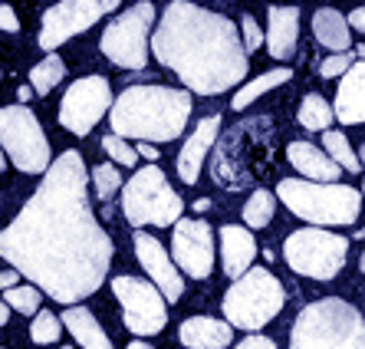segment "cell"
Here are the masks:
<instances>
[{
    "label": "cell",
    "mask_w": 365,
    "mask_h": 349,
    "mask_svg": "<svg viewBox=\"0 0 365 349\" xmlns=\"http://www.w3.org/2000/svg\"><path fill=\"white\" fill-rule=\"evenodd\" d=\"M112 238L93 214L89 171L76 148L63 152L26 205L0 231V257L56 303H79L102 287Z\"/></svg>",
    "instance_id": "6da1fadb"
},
{
    "label": "cell",
    "mask_w": 365,
    "mask_h": 349,
    "mask_svg": "<svg viewBox=\"0 0 365 349\" xmlns=\"http://www.w3.org/2000/svg\"><path fill=\"white\" fill-rule=\"evenodd\" d=\"M148 40L155 60L168 66L185 83V89L197 96L227 93L250 69L237 24L191 0H171L158 20V30Z\"/></svg>",
    "instance_id": "7a4b0ae2"
},
{
    "label": "cell",
    "mask_w": 365,
    "mask_h": 349,
    "mask_svg": "<svg viewBox=\"0 0 365 349\" xmlns=\"http://www.w3.org/2000/svg\"><path fill=\"white\" fill-rule=\"evenodd\" d=\"M191 93L171 89V86L145 83L128 86L125 93L112 103L109 126L112 136L119 138H138V142H175L185 132L191 119Z\"/></svg>",
    "instance_id": "3957f363"
},
{
    "label": "cell",
    "mask_w": 365,
    "mask_h": 349,
    "mask_svg": "<svg viewBox=\"0 0 365 349\" xmlns=\"http://www.w3.org/2000/svg\"><path fill=\"white\" fill-rule=\"evenodd\" d=\"M289 349H365V316L342 297L306 303L293 320Z\"/></svg>",
    "instance_id": "277c9868"
},
{
    "label": "cell",
    "mask_w": 365,
    "mask_h": 349,
    "mask_svg": "<svg viewBox=\"0 0 365 349\" xmlns=\"http://www.w3.org/2000/svg\"><path fill=\"white\" fill-rule=\"evenodd\" d=\"M277 198L309 228H346L356 224L362 214V191L339 181L323 185L306 178H283L277 185Z\"/></svg>",
    "instance_id": "5b68a950"
},
{
    "label": "cell",
    "mask_w": 365,
    "mask_h": 349,
    "mask_svg": "<svg viewBox=\"0 0 365 349\" xmlns=\"http://www.w3.org/2000/svg\"><path fill=\"white\" fill-rule=\"evenodd\" d=\"M283 303H287L283 283L277 280L267 267H250L244 277H237V280L227 287L221 307H224V320H227L230 326L257 333L280 313Z\"/></svg>",
    "instance_id": "8992f818"
},
{
    "label": "cell",
    "mask_w": 365,
    "mask_h": 349,
    "mask_svg": "<svg viewBox=\"0 0 365 349\" xmlns=\"http://www.w3.org/2000/svg\"><path fill=\"white\" fill-rule=\"evenodd\" d=\"M181 211H185V201L168 185L158 165H145L122 185V214L132 228H145V224L175 228L181 221Z\"/></svg>",
    "instance_id": "52a82bcc"
},
{
    "label": "cell",
    "mask_w": 365,
    "mask_h": 349,
    "mask_svg": "<svg viewBox=\"0 0 365 349\" xmlns=\"http://www.w3.org/2000/svg\"><path fill=\"white\" fill-rule=\"evenodd\" d=\"M349 257V241L326 228H299L283 241V261L289 270L309 280H332L339 277Z\"/></svg>",
    "instance_id": "ba28073f"
},
{
    "label": "cell",
    "mask_w": 365,
    "mask_h": 349,
    "mask_svg": "<svg viewBox=\"0 0 365 349\" xmlns=\"http://www.w3.org/2000/svg\"><path fill=\"white\" fill-rule=\"evenodd\" d=\"M0 148L24 175L50 168V142L26 106H0Z\"/></svg>",
    "instance_id": "9c48e42d"
},
{
    "label": "cell",
    "mask_w": 365,
    "mask_h": 349,
    "mask_svg": "<svg viewBox=\"0 0 365 349\" xmlns=\"http://www.w3.org/2000/svg\"><path fill=\"white\" fill-rule=\"evenodd\" d=\"M155 26V7L138 4L119 17H112L99 36V50L106 60L122 69H145L148 66V34Z\"/></svg>",
    "instance_id": "30bf717a"
},
{
    "label": "cell",
    "mask_w": 365,
    "mask_h": 349,
    "mask_svg": "<svg viewBox=\"0 0 365 349\" xmlns=\"http://www.w3.org/2000/svg\"><path fill=\"white\" fill-rule=\"evenodd\" d=\"M112 293L122 303V323L135 336H155L168 323V303L152 280L122 273L112 280Z\"/></svg>",
    "instance_id": "8fae6325"
},
{
    "label": "cell",
    "mask_w": 365,
    "mask_h": 349,
    "mask_svg": "<svg viewBox=\"0 0 365 349\" xmlns=\"http://www.w3.org/2000/svg\"><path fill=\"white\" fill-rule=\"evenodd\" d=\"M112 10H119V0H60L56 7L43 10L40 46L46 53H56V46H63L76 34H86Z\"/></svg>",
    "instance_id": "7c38bea8"
},
{
    "label": "cell",
    "mask_w": 365,
    "mask_h": 349,
    "mask_svg": "<svg viewBox=\"0 0 365 349\" xmlns=\"http://www.w3.org/2000/svg\"><path fill=\"white\" fill-rule=\"evenodd\" d=\"M112 109V86L106 76H83L66 89L60 103V126L73 136H89L96 122Z\"/></svg>",
    "instance_id": "4fadbf2b"
},
{
    "label": "cell",
    "mask_w": 365,
    "mask_h": 349,
    "mask_svg": "<svg viewBox=\"0 0 365 349\" xmlns=\"http://www.w3.org/2000/svg\"><path fill=\"white\" fill-rule=\"evenodd\" d=\"M171 261L191 280H207L214 270V231L201 218H181L171 234Z\"/></svg>",
    "instance_id": "5bb4252c"
},
{
    "label": "cell",
    "mask_w": 365,
    "mask_h": 349,
    "mask_svg": "<svg viewBox=\"0 0 365 349\" xmlns=\"http://www.w3.org/2000/svg\"><path fill=\"white\" fill-rule=\"evenodd\" d=\"M132 244H135L138 264H142L145 273L152 277V283L158 287V293L165 297V303L181 300V293H185V277H181V270L175 267L171 254L162 247V241L152 238V234H145V231H135Z\"/></svg>",
    "instance_id": "9a60e30c"
},
{
    "label": "cell",
    "mask_w": 365,
    "mask_h": 349,
    "mask_svg": "<svg viewBox=\"0 0 365 349\" xmlns=\"http://www.w3.org/2000/svg\"><path fill=\"white\" fill-rule=\"evenodd\" d=\"M217 132H221V116L214 112V116H204L195 126V132L185 138V145L178 152V175L185 185H197L201 165L207 158V152H211V145L217 142Z\"/></svg>",
    "instance_id": "2e32d148"
},
{
    "label": "cell",
    "mask_w": 365,
    "mask_h": 349,
    "mask_svg": "<svg viewBox=\"0 0 365 349\" xmlns=\"http://www.w3.org/2000/svg\"><path fill=\"white\" fill-rule=\"evenodd\" d=\"M267 50L273 60H293L299 40V10L297 7H270L267 10Z\"/></svg>",
    "instance_id": "e0dca14e"
},
{
    "label": "cell",
    "mask_w": 365,
    "mask_h": 349,
    "mask_svg": "<svg viewBox=\"0 0 365 349\" xmlns=\"http://www.w3.org/2000/svg\"><path fill=\"white\" fill-rule=\"evenodd\" d=\"M336 119L342 126H359L365 122V60H356L342 76L339 89H336Z\"/></svg>",
    "instance_id": "ac0fdd59"
},
{
    "label": "cell",
    "mask_w": 365,
    "mask_h": 349,
    "mask_svg": "<svg viewBox=\"0 0 365 349\" xmlns=\"http://www.w3.org/2000/svg\"><path fill=\"white\" fill-rule=\"evenodd\" d=\"M257 257V241L254 234L240 224H224L221 228V261H224V273L230 280L244 277L250 267H254Z\"/></svg>",
    "instance_id": "d6986e66"
},
{
    "label": "cell",
    "mask_w": 365,
    "mask_h": 349,
    "mask_svg": "<svg viewBox=\"0 0 365 349\" xmlns=\"http://www.w3.org/2000/svg\"><path fill=\"white\" fill-rule=\"evenodd\" d=\"M185 349H224L234 343V326L214 316H187L178 330Z\"/></svg>",
    "instance_id": "ffe728a7"
},
{
    "label": "cell",
    "mask_w": 365,
    "mask_h": 349,
    "mask_svg": "<svg viewBox=\"0 0 365 349\" xmlns=\"http://www.w3.org/2000/svg\"><path fill=\"white\" fill-rule=\"evenodd\" d=\"M287 158L306 181H323V185H332V181H339V175H342L339 165L332 162L323 148H316L313 142H289L287 145Z\"/></svg>",
    "instance_id": "44dd1931"
},
{
    "label": "cell",
    "mask_w": 365,
    "mask_h": 349,
    "mask_svg": "<svg viewBox=\"0 0 365 349\" xmlns=\"http://www.w3.org/2000/svg\"><path fill=\"white\" fill-rule=\"evenodd\" d=\"M313 36L319 46L332 53H349L352 46V30H349V20L342 17V10L336 7H319L313 14Z\"/></svg>",
    "instance_id": "7402d4cb"
},
{
    "label": "cell",
    "mask_w": 365,
    "mask_h": 349,
    "mask_svg": "<svg viewBox=\"0 0 365 349\" xmlns=\"http://www.w3.org/2000/svg\"><path fill=\"white\" fill-rule=\"evenodd\" d=\"M60 323L73 333V340L83 349H112V340L106 336V330L99 326V320L93 316V310L86 307H66L60 316Z\"/></svg>",
    "instance_id": "603a6c76"
},
{
    "label": "cell",
    "mask_w": 365,
    "mask_h": 349,
    "mask_svg": "<svg viewBox=\"0 0 365 349\" xmlns=\"http://www.w3.org/2000/svg\"><path fill=\"white\" fill-rule=\"evenodd\" d=\"M289 76H293V69L289 66H280V69H270V73H264V76H257V79H250L247 86H240L237 93H234V109H247L250 103H257L264 93H270V89H277V86H283V83H289Z\"/></svg>",
    "instance_id": "cb8c5ba5"
},
{
    "label": "cell",
    "mask_w": 365,
    "mask_h": 349,
    "mask_svg": "<svg viewBox=\"0 0 365 349\" xmlns=\"http://www.w3.org/2000/svg\"><path fill=\"white\" fill-rule=\"evenodd\" d=\"M297 119L306 132H329L332 122H336V112H332V106L326 103L319 93H309L303 103H299Z\"/></svg>",
    "instance_id": "d4e9b609"
},
{
    "label": "cell",
    "mask_w": 365,
    "mask_h": 349,
    "mask_svg": "<svg viewBox=\"0 0 365 349\" xmlns=\"http://www.w3.org/2000/svg\"><path fill=\"white\" fill-rule=\"evenodd\" d=\"M63 76H66V63L56 53H46V60H40L34 69H30V89L36 96L53 93V86H60Z\"/></svg>",
    "instance_id": "484cf974"
},
{
    "label": "cell",
    "mask_w": 365,
    "mask_h": 349,
    "mask_svg": "<svg viewBox=\"0 0 365 349\" xmlns=\"http://www.w3.org/2000/svg\"><path fill=\"white\" fill-rule=\"evenodd\" d=\"M273 211H277V195L267 188H257L244 205V224L247 228H267L273 221Z\"/></svg>",
    "instance_id": "4316f807"
},
{
    "label": "cell",
    "mask_w": 365,
    "mask_h": 349,
    "mask_svg": "<svg viewBox=\"0 0 365 349\" xmlns=\"http://www.w3.org/2000/svg\"><path fill=\"white\" fill-rule=\"evenodd\" d=\"M323 152L329 155V158L339 165V168H346V171H362V162H359V155L352 152V142H349L342 132H336V128L323 132Z\"/></svg>",
    "instance_id": "83f0119b"
},
{
    "label": "cell",
    "mask_w": 365,
    "mask_h": 349,
    "mask_svg": "<svg viewBox=\"0 0 365 349\" xmlns=\"http://www.w3.org/2000/svg\"><path fill=\"white\" fill-rule=\"evenodd\" d=\"M40 300H43V293L36 287H30V283H17V287H10L7 293H4V303H7L10 310H17V313H24V316H36L40 313Z\"/></svg>",
    "instance_id": "f1b7e54d"
},
{
    "label": "cell",
    "mask_w": 365,
    "mask_h": 349,
    "mask_svg": "<svg viewBox=\"0 0 365 349\" xmlns=\"http://www.w3.org/2000/svg\"><path fill=\"white\" fill-rule=\"evenodd\" d=\"M93 188H96V198L99 201H109V198H115V191L122 188V175L119 168L112 162H102L93 168Z\"/></svg>",
    "instance_id": "f546056e"
},
{
    "label": "cell",
    "mask_w": 365,
    "mask_h": 349,
    "mask_svg": "<svg viewBox=\"0 0 365 349\" xmlns=\"http://www.w3.org/2000/svg\"><path fill=\"white\" fill-rule=\"evenodd\" d=\"M60 333H63L60 316H53L50 310H40V313L34 316V326H30V340H34V343L50 346V343L60 340Z\"/></svg>",
    "instance_id": "4dcf8cb0"
},
{
    "label": "cell",
    "mask_w": 365,
    "mask_h": 349,
    "mask_svg": "<svg viewBox=\"0 0 365 349\" xmlns=\"http://www.w3.org/2000/svg\"><path fill=\"white\" fill-rule=\"evenodd\" d=\"M102 148H106V155L112 158V165H125V168H135V165H138V152L125 142V138L106 136V138H102Z\"/></svg>",
    "instance_id": "1f68e13d"
},
{
    "label": "cell",
    "mask_w": 365,
    "mask_h": 349,
    "mask_svg": "<svg viewBox=\"0 0 365 349\" xmlns=\"http://www.w3.org/2000/svg\"><path fill=\"white\" fill-rule=\"evenodd\" d=\"M356 63V53H332V56H326L323 63H319V76L323 79H336V76H346L349 66Z\"/></svg>",
    "instance_id": "d6a6232c"
},
{
    "label": "cell",
    "mask_w": 365,
    "mask_h": 349,
    "mask_svg": "<svg viewBox=\"0 0 365 349\" xmlns=\"http://www.w3.org/2000/svg\"><path fill=\"white\" fill-rule=\"evenodd\" d=\"M240 40H244V50H247V56H250V50H257V46H264V30H260V24H257L250 14H244L240 17Z\"/></svg>",
    "instance_id": "836d02e7"
},
{
    "label": "cell",
    "mask_w": 365,
    "mask_h": 349,
    "mask_svg": "<svg viewBox=\"0 0 365 349\" xmlns=\"http://www.w3.org/2000/svg\"><path fill=\"white\" fill-rule=\"evenodd\" d=\"M0 30H4V34H17L20 30L17 10L10 7V4H0Z\"/></svg>",
    "instance_id": "e575fe53"
},
{
    "label": "cell",
    "mask_w": 365,
    "mask_h": 349,
    "mask_svg": "<svg viewBox=\"0 0 365 349\" xmlns=\"http://www.w3.org/2000/svg\"><path fill=\"white\" fill-rule=\"evenodd\" d=\"M237 349H277V343H273L270 336H260V333H250V336H244V340L237 343Z\"/></svg>",
    "instance_id": "d590c367"
},
{
    "label": "cell",
    "mask_w": 365,
    "mask_h": 349,
    "mask_svg": "<svg viewBox=\"0 0 365 349\" xmlns=\"http://www.w3.org/2000/svg\"><path fill=\"white\" fill-rule=\"evenodd\" d=\"M346 20H349V30H359V34H365V7H356Z\"/></svg>",
    "instance_id": "8d00e7d4"
},
{
    "label": "cell",
    "mask_w": 365,
    "mask_h": 349,
    "mask_svg": "<svg viewBox=\"0 0 365 349\" xmlns=\"http://www.w3.org/2000/svg\"><path fill=\"white\" fill-rule=\"evenodd\" d=\"M135 152H138V158H145V162H158V145H152V142H142Z\"/></svg>",
    "instance_id": "74e56055"
},
{
    "label": "cell",
    "mask_w": 365,
    "mask_h": 349,
    "mask_svg": "<svg viewBox=\"0 0 365 349\" xmlns=\"http://www.w3.org/2000/svg\"><path fill=\"white\" fill-rule=\"evenodd\" d=\"M17 270H0V290H10V287H17Z\"/></svg>",
    "instance_id": "f35d334b"
},
{
    "label": "cell",
    "mask_w": 365,
    "mask_h": 349,
    "mask_svg": "<svg viewBox=\"0 0 365 349\" xmlns=\"http://www.w3.org/2000/svg\"><path fill=\"white\" fill-rule=\"evenodd\" d=\"M17 96H20V103H30V99H34V89H30V86H20V89H17Z\"/></svg>",
    "instance_id": "ab89813d"
},
{
    "label": "cell",
    "mask_w": 365,
    "mask_h": 349,
    "mask_svg": "<svg viewBox=\"0 0 365 349\" xmlns=\"http://www.w3.org/2000/svg\"><path fill=\"white\" fill-rule=\"evenodd\" d=\"M7 320H10V307H7V303H4V300H0V326L7 323Z\"/></svg>",
    "instance_id": "60d3db41"
},
{
    "label": "cell",
    "mask_w": 365,
    "mask_h": 349,
    "mask_svg": "<svg viewBox=\"0 0 365 349\" xmlns=\"http://www.w3.org/2000/svg\"><path fill=\"white\" fill-rule=\"evenodd\" d=\"M207 208H211V201H207V198H201V201H195V211H207Z\"/></svg>",
    "instance_id": "b9f144b4"
},
{
    "label": "cell",
    "mask_w": 365,
    "mask_h": 349,
    "mask_svg": "<svg viewBox=\"0 0 365 349\" xmlns=\"http://www.w3.org/2000/svg\"><path fill=\"white\" fill-rule=\"evenodd\" d=\"M128 349H152L148 343H142V340H135V343H128Z\"/></svg>",
    "instance_id": "7bdbcfd3"
},
{
    "label": "cell",
    "mask_w": 365,
    "mask_h": 349,
    "mask_svg": "<svg viewBox=\"0 0 365 349\" xmlns=\"http://www.w3.org/2000/svg\"><path fill=\"white\" fill-rule=\"evenodd\" d=\"M356 56H359V60H365V43H359V46H356Z\"/></svg>",
    "instance_id": "ee69618b"
},
{
    "label": "cell",
    "mask_w": 365,
    "mask_h": 349,
    "mask_svg": "<svg viewBox=\"0 0 365 349\" xmlns=\"http://www.w3.org/2000/svg\"><path fill=\"white\" fill-rule=\"evenodd\" d=\"M7 168V155H4V148H0V171Z\"/></svg>",
    "instance_id": "f6af8a7d"
},
{
    "label": "cell",
    "mask_w": 365,
    "mask_h": 349,
    "mask_svg": "<svg viewBox=\"0 0 365 349\" xmlns=\"http://www.w3.org/2000/svg\"><path fill=\"white\" fill-rule=\"evenodd\" d=\"M359 270L365 273V251H362V257H359Z\"/></svg>",
    "instance_id": "bcb514c9"
},
{
    "label": "cell",
    "mask_w": 365,
    "mask_h": 349,
    "mask_svg": "<svg viewBox=\"0 0 365 349\" xmlns=\"http://www.w3.org/2000/svg\"><path fill=\"white\" fill-rule=\"evenodd\" d=\"M356 155H359V162H365V145H362V148H359Z\"/></svg>",
    "instance_id": "7dc6e473"
},
{
    "label": "cell",
    "mask_w": 365,
    "mask_h": 349,
    "mask_svg": "<svg viewBox=\"0 0 365 349\" xmlns=\"http://www.w3.org/2000/svg\"><path fill=\"white\" fill-rule=\"evenodd\" d=\"M362 201H365V181H362Z\"/></svg>",
    "instance_id": "c3c4849f"
},
{
    "label": "cell",
    "mask_w": 365,
    "mask_h": 349,
    "mask_svg": "<svg viewBox=\"0 0 365 349\" xmlns=\"http://www.w3.org/2000/svg\"><path fill=\"white\" fill-rule=\"evenodd\" d=\"M60 349H73V346H60Z\"/></svg>",
    "instance_id": "681fc988"
},
{
    "label": "cell",
    "mask_w": 365,
    "mask_h": 349,
    "mask_svg": "<svg viewBox=\"0 0 365 349\" xmlns=\"http://www.w3.org/2000/svg\"><path fill=\"white\" fill-rule=\"evenodd\" d=\"M142 4H148V0H142Z\"/></svg>",
    "instance_id": "f907efd6"
}]
</instances>
